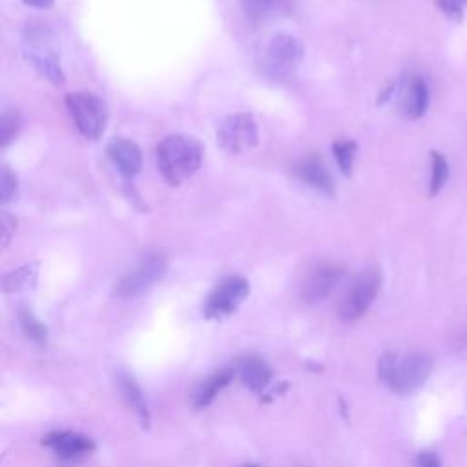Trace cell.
<instances>
[{"label": "cell", "mask_w": 467, "mask_h": 467, "mask_svg": "<svg viewBox=\"0 0 467 467\" xmlns=\"http://www.w3.org/2000/svg\"><path fill=\"white\" fill-rule=\"evenodd\" d=\"M217 141L229 153H241L258 146V127L251 113H234L227 117L220 130H217Z\"/></svg>", "instance_id": "obj_9"}, {"label": "cell", "mask_w": 467, "mask_h": 467, "mask_svg": "<svg viewBox=\"0 0 467 467\" xmlns=\"http://www.w3.org/2000/svg\"><path fill=\"white\" fill-rule=\"evenodd\" d=\"M22 128V117L19 112H4L3 119H0V144L6 148L10 143L15 141Z\"/></svg>", "instance_id": "obj_23"}, {"label": "cell", "mask_w": 467, "mask_h": 467, "mask_svg": "<svg viewBox=\"0 0 467 467\" xmlns=\"http://www.w3.org/2000/svg\"><path fill=\"white\" fill-rule=\"evenodd\" d=\"M346 276V269L336 263H318L310 269L301 282L300 296L303 303L315 305L323 301L339 285Z\"/></svg>", "instance_id": "obj_10"}, {"label": "cell", "mask_w": 467, "mask_h": 467, "mask_svg": "<svg viewBox=\"0 0 467 467\" xmlns=\"http://www.w3.org/2000/svg\"><path fill=\"white\" fill-rule=\"evenodd\" d=\"M66 106L77 130L86 139L96 141L105 134L108 110L97 96L88 91H72L66 96Z\"/></svg>", "instance_id": "obj_4"}, {"label": "cell", "mask_w": 467, "mask_h": 467, "mask_svg": "<svg viewBox=\"0 0 467 467\" xmlns=\"http://www.w3.org/2000/svg\"><path fill=\"white\" fill-rule=\"evenodd\" d=\"M106 153L113 167L124 177H136L143 168V152L141 148L124 137H113L106 144Z\"/></svg>", "instance_id": "obj_12"}, {"label": "cell", "mask_w": 467, "mask_h": 467, "mask_svg": "<svg viewBox=\"0 0 467 467\" xmlns=\"http://www.w3.org/2000/svg\"><path fill=\"white\" fill-rule=\"evenodd\" d=\"M117 387H119V393H121L122 400L127 401L128 408L139 416L141 424L144 427H148V424H150V411H148V403H146V398H144L139 384L128 375H119Z\"/></svg>", "instance_id": "obj_16"}, {"label": "cell", "mask_w": 467, "mask_h": 467, "mask_svg": "<svg viewBox=\"0 0 467 467\" xmlns=\"http://www.w3.org/2000/svg\"><path fill=\"white\" fill-rule=\"evenodd\" d=\"M19 322L24 334L37 346H44L48 341V327L35 316L34 310L26 305L19 307Z\"/></svg>", "instance_id": "obj_20"}, {"label": "cell", "mask_w": 467, "mask_h": 467, "mask_svg": "<svg viewBox=\"0 0 467 467\" xmlns=\"http://www.w3.org/2000/svg\"><path fill=\"white\" fill-rule=\"evenodd\" d=\"M203 161V146L198 139L189 136H168L158 146V167L163 177L172 184L179 186L189 181Z\"/></svg>", "instance_id": "obj_2"}, {"label": "cell", "mask_w": 467, "mask_h": 467, "mask_svg": "<svg viewBox=\"0 0 467 467\" xmlns=\"http://www.w3.org/2000/svg\"><path fill=\"white\" fill-rule=\"evenodd\" d=\"M432 360L425 353H387L378 362V378L398 394L418 391L429 378Z\"/></svg>", "instance_id": "obj_1"}, {"label": "cell", "mask_w": 467, "mask_h": 467, "mask_svg": "<svg viewBox=\"0 0 467 467\" xmlns=\"http://www.w3.org/2000/svg\"><path fill=\"white\" fill-rule=\"evenodd\" d=\"M243 467H261V465H256V463H251V465H243Z\"/></svg>", "instance_id": "obj_29"}, {"label": "cell", "mask_w": 467, "mask_h": 467, "mask_svg": "<svg viewBox=\"0 0 467 467\" xmlns=\"http://www.w3.org/2000/svg\"><path fill=\"white\" fill-rule=\"evenodd\" d=\"M46 448H50L58 458L66 462H77L84 456H88L96 444L86 434L74 432V431H57L50 432L48 437L43 440Z\"/></svg>", "instance_id": "obj_11"}, {"label": "cell", "mask_w": 467, "mask_h": 467, "mask_svg": "<svg viewBox=\"0 0 467 467\" xmlns=\"http://www.w3.org/2000/svg\"><path fill=\"white\" fill-rule=\"evenodd\" d=\"M305 55L303 43L289 34H277L265 50L263 70L272 79H287L301 65Z\"/></svg>", "instance_id": "obj_6"}, {"label": "cell", "mask_w": 467, "mask_h": 467, "mask_svg": "<svg viewBox=\"0 0 467 467\" xmlns=\"http://www.w3.org/2000/svg\"><path fill=\"white\" fill-rule=\"evenodd\" d=\"M429 106V88L424 79L415 77L403 91V113L411 119H420Z\"/></svg>", "instance_id": "obj_17"}, {"label": "cell", "mask_w": 467, "mask_h": 467, "mask_svg": "<svg viewBox=\"0 0 467 467\" xmlns=\"http://www.w3.org/2000/svg\"><path fill=\"white\" fill-rule=\"evenodd\" d=\"M463 3H465V4H467V0H463Z\"/></svg>", "instance_id": "obj_30"}, {"label": "cell", "mask_w": 467, "mask_h": 467, "mask_svg": "<svg viewBox=\"0 0 467 467\" xmlns=\"http://www.w3.org/2000/svg\"><path fill=\"white\" fill-rule=\"evenodd\" d=\"M17 189H19L17 175L8 167H4L3 175H0V203L3 205L10 203L15 198Z\"/></svg>", "instance_id": "obj_24"}, {"label": "cell", "mask_w": 467, "mask_h": 467, "mask_svg": "<svg viewBox=\"0 0 467 467\" xmlns=\"http://www.w3.org/2000/svg\"><path fill=\"white\" fill-rule=\"evenodd\" d=\"M356 150H358V144L354 141H336L332 144V152H334V158L338 161V167L347 177L353 175Z\"/></svg>", "instance_id": "obj_22"}, {"label": "cell", "mask_w": 467, "mask_h": 467, "mask_svg": "<svg viewBox=\"0 0 467 467\" xmlns=\"http://www.w3.org/2000/svg\"><path fill=\"white\" fill-rule=\"evenodd\" d=\"M251 294V285H248L243 276H229L223 282L217 284L205 301V316L214 322H222L232 316L239 305Z\"/></svg>", "instance_id": "obj_7"}, {"label": "cell", "mask_w": 467, "mask_h": 467, "mask_svg": "<svg viewBox=\"0 0 467 467\" xmlns=\"http://www.w3.org/2000/svg\"><path fill=\"white\" fill-rule=\"evenodd\" d=\"M449 179V163L440 152H431V183L429 196L434 198L442 192Z\"/></svg>", "instance_id": "obj_21"}, {"label": "cell", "mask_w": 467, "mask_h": 467, "mask_svg": "<svg viewBox=\"0 0 467 467\" xmlns=\"http://www.w3.org/2000/svg\"><path fill=\"white\" fill-rule=\"evenodd\" d=\"M294 174L300 181H303L310 189H315L322 194L332 196L334 194V181L332 175L318 155H308L296 163Z\"/></svg>", "instance_id": "obj_13"}, {"label": "cell", "mask_w": 467, "mask_h": 467, "mask_svg": "<svg viewBox=\"0 0 467 467\" xmlns=\"http://www.w3.org/2000/svg\"><path fill=\"white\" fill-rule=\"evenodd\" d=\"M24 44L26 58L34 65V68H37L46 79L55 84L65 82L58 50L55 46L51 31L46 26H29L24 35Z\"/></svg>", "instance_id": "obj_3"}, {"label": "cell", "mask_w": 467, "mask_h": 467, "mask_svg": "<svg viewBox=\"0 0 467 467\" xmlns=\"http://www.w3.org/2000/svg\"><path fill=\"white\" fill-rule=\"evenodd\" d=\"M437 6L442 13H446L449 19L460 22L463 19V0H437Z\"/></svg>", "instance_id": "obj_25"}, {"label": "cell", "mask_w": 467, "mask_h": 467, "mask_svg": "<svg viewBox=\"0 0 467 467\" xmlns=\"http://www.w3.org/2000/svg\"><path fill=\"white\" fill-rule=\"evenodd\" d=\"M17 229V222L15 217H12L8 212H3L0 215V230H3V248L8 246V243L12 241V236Z\"/></svg>", "instance_id": "obj_26"}, {"label": "cell", "mask_w": 467, "mask_h": 467, "mask_svg": "<svg viewBox=\"0 0 467 467\" xmlns=\"http://www.w3.org/2000/svg\"><path fill=\"white\" fill-rule=\"evenodd\" d=\"M382 287V274L378 269H367L349 285L338 305V316L344 322H356L362 318L372 301L377 300Z\"/></svg>", "instance_id": "obj_5"}, {"label": "cell", "mask_w": 467, "mask_h": 467, "mask_svg": "<svg viewBox=\"0 0 467 467\" xmlns=\"http://www.w3.org/2000/svg\"><path fill=\"white\" fill-rule=\"evenodd\" d=\"M22 3L37 10H50L55 4V0H22Z\"/></svg>", "instance_id": "obj_28"}, {"label": "cell", "mask_w": 467, "mask_h": 467, "mask_svg": "<svg viewBox=\"0 0 467 467\" xmlns=\"http://www.w3.org/2000/svg\"><path fill=\"white\" fill-rule=\"evenodd\" d=\"M241 6L248 20L261 24L289 13L291 0H241Z\"/></svg>", "instance_id": "obj_15"}, {"label": "cell", "mask_w": 467, "mask_h": 467, "mask_svg": "<svg viewBox=\"0 0 467 467\" xmlns=\"http://www.w3.org/2000/svg\"><path fill=\"white\" fill-rule=\"evenodd\" d=\"M168 263L163 256L153 254L144 258L132 272L124 276L115 287L117 296L121 298H136L148 292L155 284H160L165 277Z\"/></svg>", "instance_id": "obj_8"}, {"label": "cell", "mask_w": 467, "mask_h": 467, "mask_svg": "<svg viewBox=\"0 0 467 467\" xmlns=\"http://www.w3.org/2000/svg\"><path fill=\"white\" fill-rule=\"evenodd\" d=\"M37 276H39V263H27V265H24V267L4 276L3 289L8 294L29 291V289L35 287Z\"/></svg>", "instance_id": "obj_19"}, {"label": "cell", "mask_w": 467, "mask_h": 467, "mask_svg": "<svg viewBox=\"0 0 467 467\" xmlns=\"http://www.w3.org/2000/svg\"><path fill=\"white\" fill-rule=\"evenodd\" d=\"M237 375L243 382V385L253 391L254 394H263L265 389L270 385L272 380V370L267 365V362H263L258 356H246L243 358L237 367Z\"/></svg>", "instance_id": "obj_14"}, {"label": "cell", "mask_w": 467, "mask_h": 467, "mask_svg": "<svg viewBox=\"0 0 467 467\" xmlns=\"http://www.w3.org/2000/svg\"><path fill=\"white\" fill-rule=\"evenodd\" d=\"M415 467H442V463H440V458L437 455L422 453V455H418Z\"/></svg>", "instance_id": "obj_27"}, {"label": "cell", "mask_w": 467, "mask_h": 467, "mask_svg": "<svg viewBox=\"0 0 467 467\" xmlns=\"http://www.w3.org/2000/svg\"><path fill=\"white\" fill-rule=\"evenodd\" d=\"M236 377V369H223L220 372H215L214 377H210L196 393L194 396V406L198 409L208 408L210 403L215 400V396L220 394Z\"/></svg>", "instance_id": "obj_18"}]
</instances>
